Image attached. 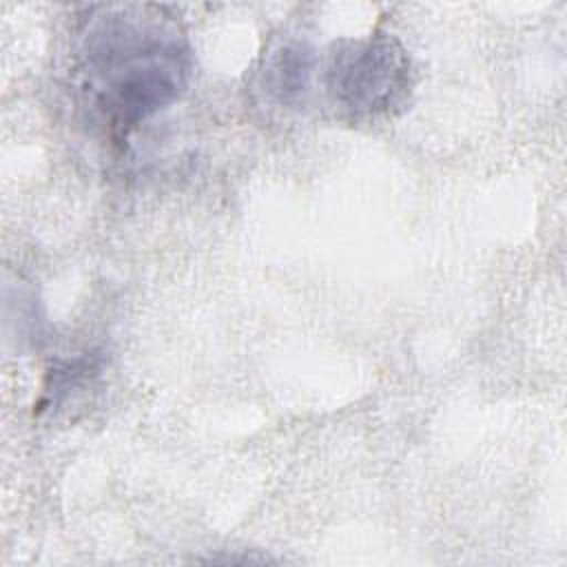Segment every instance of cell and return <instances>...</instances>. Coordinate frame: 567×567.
<instances>
[{
  "label": "cell",
  "mask_w": 567,
  "mask_h": 567,
  "mask_svg": "<svg viewBox=\"0 0 567 567\" xmlns=\"http://www.w3.org/2000/svg\"><path fill=\"white\" fill-rule=\"evenodd\" d=\"M321 84L330 106L352 124L390 120L405 109L414 71L408 51L390 33L339 40L330 47Z\"/></svg>",
  "instance_id": "cell-2"
},
{
  "label": "cell",
  "mask_w": 567,
  "mask_h": 567,
  "mask_svg": "<svg viewBox=\"0 0 567 567\" xmlns=\"http://www.w3.org/2000/svg\"><path fill=\"white\" fill-rule=\"evenodd\" d=\"M317 66V53L306 40L279 38L259 60L257 89L270 106L299 111L308 104Z\"/></svg>",
  "instance_id": "cell-3"
},
{
  "label": "cell",
  "mask_w": 567,
  "mask_h": 567,
  "mask_svg": "<svg viewBox=\"0 0 567 567\" xmlns=\"http://www.w3.org/2000/svg\"><path fill=\"white\" fill-rule=\"evenodd\" d=\"M190 73L186 35L162 7H97L80 27L73 64L78 93L111 140H126L175 104Z\"/></svg>",
  "instance_id": "cell-1"
}]
</instances>
